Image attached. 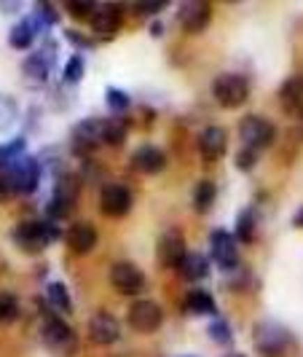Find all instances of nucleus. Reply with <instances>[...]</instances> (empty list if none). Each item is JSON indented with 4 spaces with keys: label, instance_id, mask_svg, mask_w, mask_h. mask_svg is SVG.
<instances>
[{
    "label": "nucleus",
    "instance_id": "f257e3e1",
    "mask_svg": "<svg viewBox=\"0 0 303 357\" xmlns=\"http://www.w3.org/2000/svg\"><path fill=\"white\" fill-rule=\"evenodd\" d=\"M11 239L24 252H38L43 250L46 245H52V242L59 239V229L54 226L52 220H24V223H19L17 229H14Z\"/></svg>",
    "mask_w": 303,
    "mask_h": 357
},
{
    "label": "nucleus",
    "instance_id": "f03ea898",
    "mask_svg": "<svg viewBox=\"0 0 303 357\" xmlns=\"http://www.w3.org/2000/svg\"><path fill=\"white\" fill-rule=\"evenodd\" d=\"M40 336H43L46 349L54 352V355H59V357H72L75 355V349H78V339H75L72 328L62 320L59 314H46Z\"/></svg>",
    "mask_w": 303,
    "mask_h": 357
},
{
    "label": "nucleus",
    "instance_id": "7ed1b4c3",
    "mask_svg": "<svg viewBox=\"0 0 303 357\" xmlns=\"http://www.w3.org/2000/svg\"><path fill=\"white\" fill-rule=\"evenodd\" d=\"M212 94L220 107H239L244 105L247 97H250V84L239 73H223V75L215 78Z\"/></svg>",
    "mask_w": 303,
    "mask_h": 357
},
{
    "label": "nucleus",
    "instance_id": "20e7f679",
    "mask_svg": "<svg viewBox=\"0 0 303 357\" xmlns=\"http://www.w3.org/2000/svg\"><path fill=\"white\" fill-rule=\"evenodd\" d=\"M239 137H242L244 148L261 151V148H268V145L274 143L277 129H274V124H271L268 119H263V116H247V119H242V124H239Z\"/></svg>",
    "mask_w": 303,
    "mask_h": 357
},
{
    "label": "nucleus",
    "instance_id": "39448f33",
    "mask_svg": "<svg viewBox=\"0 0 303 357\" xmlns=\"http://www.w3.org/2000/svg\"><path fill=\"white\" fill-rule=\"evenodd\" d=\"M129 325L137 331V333H153L159 331L161 322H164V312L156 301L150 298H137L134 304L129 306V314H126Z\"/></svg>",
    "mask_w": 303,
    "mask_h": 357
},
{
    "label": "nucleus",
    "instance_id": "423d86ee",
    "mask_svg": "<svg viewBox=\"0 0 303 357\" xmlns=\"http://www.w3.org/2000/svg\"><path fill=\"white\" fill-rule=\"evenodd\" d=\"M132 204H134V197L132 191L126 188L124 183H107L100 191V210L107 215V218H124V215L132 213Z\"/></svg>",
    "mask_w": 303,
    "mask_h": 357
},
{
    "label": "nucleus",
    "instance_id": "0eeeda50",
    "mask_svg": "<svg viewBox=\"0 0 303 357\" xmlns=\"http://www.w3.org/2000/svg\"><path fill=\"white\" fill-rule=\"evenodd\" d=\"M290 341V333L279 322H258L255 325V349L266 357L282 355V349Z\"/></svg>",
    "mask_w": 303,
    "mask_h": 357
},
{
    "label": "nucleus",
    "instance_id": "6e6552de",
    "mask_svg": "<svg viewBox=\"0 0 303 357\" xmlns=\"http://www.w3.org/2000/svg\"><path fill=\"white\" fill-rule=\"evenodd\" d=\"M110 285L121 296H140L145 290V274L132 261H118L110 268Z\"/></svg>",
    "mask_w": 303,
    "mask_h": 357
},
{
    "label": "nucleus",
    "instance_id": "1a4fd4ad",
    "mask_svg": "<svg viewBox=\"0 0 303 357\" xmlns=\"http://www.w3.org/2000/svg\"><path fill=\"white\" fill-rule=\"evenodd\" d=\"M75 199H78V180L72 175H65V178L56 180V188H54V197L46 207V213L52 220H62L68 218L70 210L75 207Z\"/></svg>",
    "mask_w": 303,
    "mask_h": 357
},
{
    "label": "nucleus",
    "instance_id": "9d476101",
    "mask_svg": "<svg viewBox=\"0 0 303 357\" xmlns=\"http://www.w3.org/2000/svg\"><path fill=\"white\" fill-rule=\"evenodd\" d=\"M188 255V248H185V239L182 234L169 229L166 234H161L159 245H156V258L164 268H180L182 261Z\"/></svg>",
    "mask_w": 303,
    "mask_h": 357
},
{
    "label": "nucleus",
    "instance_id": "9b49d317",
    "mask_svg": "<svg viewBox=\"0 0 303 357\" xmlns=\"http://www.w3.org/2000/svg\"><path fill=\"white\" fill-rule=\"evenodd\" d=\"M6 172L14 180L17 194H24V197L33 194L38 188V183H40V164H38V159H30V156H24L17 164H11Z\"/></svg>",
    "mask_w": 303,
    "mask_h": 357
},
{
    "label": "nucleus",
    "instance_id": "f8f14e48",
    "mask_svg": "<svg viewBox=\"0 0 303 357\" xmlns=\"http://www.w3.org/2000/svg\"><path fill=\"white\" fill-rule=\"evenodd\" d=\"M210 255H212V261L217 264L220 268H233L239 264V250H236V239H233L228 231H223V229H217L212 231L210 236Z\"/></svg>",
    "mask_w": 303,
    "mask_h": 357
},
{
    "label": "nucleus",
    "instance_id": "ddd939ff",
    "mask_svg": "<svg viewBox=\"0 0 303 357\" xmlns=\"http://www.w3.org/2000/svg\"><path fill=\"white\" fill-rule=\"evenodd\" d=\"M178 19L185 33H201L212 19V6L204 3V0H188V3L180 6Z\"/></svg>",
    "mask_w": 303,
    "mask_h": 357
},
{
    "label": "nucleus",
    "instance_id": "4468645a",
    "mask_svg": "<svg viewBox=\"0 0 303 357\" xmlns=\"http://www.w3.org/2000/svg\"><path fill=\"white\" fill-rule=\"evenodd\" d=\"M118 336H121V325H118V320H116L113 314L97 312V314L89 320V339L94 341V344L110 347V344L118 341Z\"/></svg>",
    "mask_w": 303,
    "mask_h": 357
},
{
    "label": "nucleus",
    "instance_id": "2eb2a0df",
    "mask_svg": "<svg viewBox=\"0 0 303 357\" xmlns=\"http://www.w3.org/2000/svg\"><path fill=\"white\" fill-rule=\"evenodd\" d=\"M72 143L78 151H91L105 143V119H86L72 129Z\"/></svg>",
    "mask_w": 303,
    "mask_h": 357
},
{
    "label": "nucleus",
    "instance_id": "dca6fc26",
    "mask_svg": "<svg viewBox=\"0 0 303 357\" xmlns=\"http://www.w3.org/2000/svg\"><path fill=\"white\" fill-rule=\"evenodd\" d=\"M121 27V8L118 6H97V11L91 14V33L100 38H110L118 33Z\"/></svg>",
    "mask_w": 303,
    "mask_h": 357
},
{
    "label": "nucleus",
    "instance_id": "f3484780",
    "mask_svg": "<svg viewBox=\"0 0 303 357\" xmlns=\"http://www.w3.org/2000/svg\"><path fill=\"white\" fill-rule=\"evenodd\" d=\"M65 242H68V248L72 252H78V255H86V252L94 250V245H97V229L86 223V220H78V223H72L68 234H65Z\"/></svg>",
    "mask_w": 303,
    "mask_h": 357
},
{
    "label": "nucleus",
    "instance_id": "a211bd4d",
    "mask_svg": "<svg viewBox=\"0 0 303 357\" xmlns=\"http://www.w3.org/2000/svg\"><path fill=\"white\" fill-rule=\"evenodd\" d=\"M226 143H228V137H226V132L220 126L201 129V135H199V153H201V159L217 161L226 153Z\"/></svg>",
    "mask_w": 303,
    "mask_h": 357
},
{
    "label": "nucleus",
    "instance_id": "6ab92c4d",
    "mask_svg": "<svg viewBox=\"0 0 303 357\" xmlns=\"http://www.w3.org/2000/svg\"><path fill=\"white\" fill-rule=\"evenodd\" d=\"M132 164L143 175H159L161 169L166 167V156H164V151H159L156 145H143V148H137L132 153Z\"/></svg>",
    "mask_w": 303,
    "mask_h": 357
},
{
    "label": "nucleus",
    "instance_id": "aec40b11",
    "mask_svg": "<svg viewBox=\"0 0 303 357\" xmlns=\"http://www.w3.org/2000/svg\"><path fill=\"white\" fill-rule=\"evenodd\" d=\"M279 100L282 107L290 116H303V75H293L287 78L279 89Z\"/></svg>",
    "mask_w": 303,
    "mask_h": 357
},
{
    "label": "nucleus",
    "instance_id": "412c9836",
    "mask_svg": "<svg viewBox=\"0 0 303 357\" xmlns=\"http://www.w3.org/2000/svg\"><path fill=\"white\" fill-rule=\"evenodd\" d=\"M182 312L185 314H194V317H201V314H215L217 306H215L212 296L207 290H191L182 301Z\"/></svg>",
    "mask_w": 303,
    "mask_h": 357
},
{
    "label": "nucleus",
    "instance_id": "4be33fe9",
    "mask_svg": "<svg viewBox=\"0 0 303 357\" xmlns=\"http://www.w3.org/2000/svg\"><path fill=\"white\" fill-rule=\"evenodd\" d=\"M180 274H182L185 280H191V282L204 280V277L210 274V261H207L204 255H199V252H188L185 261H182V266H180Z\"/></svg>",
    "mask_w": 303,
    "mask_h": 357
},
{
    "label": "nucleus",
    "instance_id": "5701e85b",
    "mask_svg": "<svg viewBox=\"0 0 303 357\" xmlns=\"http://www.w3.org/2000/svg\"><path fill=\"white\" fill-rule=\"evenodd\" d=\"M24 148H27V140H24V137H14V140L0 145V169L6 172L11 164H17L19 156L24 153Z\"/></svg>",
    "mask_w": 303,
    "mask_h": 357
},
{
    "label": "nucleus",
    "instance_id": "b1692460",
    "mask_svg": "<svg viewBox=\"0 0 303 357\" xmlns=\"http://www.w3.org/2000/svg\"><path fill=\"white\" fill-rule=\"evenodd\" d=\"M33 40H36V27H33V22H19L17 27L11 30V36H8V46H11V49H30Z\"/></svg>",
    "mask_w": 303,
    "mask_h": 357
},
{
    "label": "nucleus",
    "instance_id": "393cba45",
    "mask_svg": "<svg viewBox=\"0 0 303 357\" xmlns=\"http://www.w3.org/2000/svg\"><path fill=\"white\" fill-rule=\"evenodd\" d=\"M215 197H217V188H215L212 180H201L194 191V207L196 213H207L215 204Z\"/></svg>",
    "mask_w": 303,
    "mask_h": 357
},
{
    "label": "nucleus",
    "instance_id": "a878e982",
    "mask_svg": "<svg viewBox=\"0 0 303 357\" xmlns=\"http://www.w3.org/2000/svg\"><path fill=\"white\" fill-rule=\"evenodd\" d=\"M46 296H49V304H52L56 312H62V314H70L72 312L68 287L62 285V282H52V285L46 287Z\"/></svg>",
    "mask_w": 303,
    "mask_h": 357
},
{
    "label": "nucleus",
    "instance_id": "bb28decb",
    "mask_svg": "<svg viewBox=\"0 0 303 357\" xmlns=\"http://www.w3.org/2000/svg\"><path fill=\"white\" fill-rule=\"evenodd\" d=\"M22 70L27 78H33L38 84H43L46 78H49V65H46V59H43V54H33V56H27L24 59V65H22Z\"/></svg>",
    "mask_w": 303,
    "mask_h": 357
},
{
    "label": "nucleus",
    "instance_id": "cd10ccee",
    "mask_svg": "<svg viewBox=\"0 0 303 357\" xmlns=\"http://www.w3.org/2000/svg\"><path fill=\"white\" fill-rule=\"evenodd\" d=\"M19 320V298L8 290H0V322L11 325Z\"/></svg>",
    "mask_w": 303,
    "mask_h": 357
},
{
    "label": "nucleus",
    "instance_id": "c85d7f7f",
    "mask_svg": "<svg viewBox=\"0 0 303 357\" xmlns=\"http://www.w3.org/2000/svg\"><path fill=\"white\" fill-rule=\"evenodd\" d=\"M255 229H258V218H255L252 210H244V213L236 218V239L252 242L255 239Z\"/></svg>",
    "mask_w": 303,
    "mask_h": 357
},
{
    "label": "nucleus",
    "instance_id": "c756f323",
    "mask_svg": "<svg viewBox=\"0 0 303 357\" xmlns=\"http://www.w3.org/2000/svg\"><path fill=\"white\" fill-rule=\"evenodd\" d=\"M126 129H129V126H126L124 119H105V143L107 145L124 143Z\"/></svg>",
    "mask_w": 303,
    "mask_h": 357
},
{
    "label": "nucleus",
    "instance_id": "7c9ffc66",
    "mask_svg": "<svg viewBox=\"0 0 303 357\" xmlns=\"http://www.w3.org/2000/svg\"><path fill=\"white\" fill-rule=\"evenodd\" d=\"M59 17L54 14V6L52 3H38L36 6V17H33V27L38 30H43V27H49V24H56Z\"/></svg>",
    "mask_w": 303,
    "mask_h": 357
},
{
    "label": "nucleus",
    "instance_id": "2f4dec72",
    "mask_svg": "<svg viewBox=\"0 0 303 357\" xmlns=\"http://www.w3.org/2000/svg\"><path fill=\"white\" fill-rule=\"evenodd\" d=\"M84 70H86V62H84L81 54H75V56H70V62L65 65V81L68 84H78L84 78Z\"/></svg>",
    "mask_w": 303,
    "mask_h": 357
},
{
    "label": "nucleus",
    "instance_id": "473e14b6",
    "mask_svg": "<svg viewBox=\"0 0 303 357\" xmlns=\"http://www.w3.org/2000/svg\"><path fill=\"white\" fill-rule=\"evenodd\" d=\"M207 333H210V339L215 341V344H223V347H226V344H231V325H228V322L226 320H215L212 325H210V331H207Z\"/></svg>",
    "mask_w": 303,
    "mask_h": 357
},
{
    "label": "nucleus",
    "instance_id": "72a5a7b5",
    "mask_svg": "<svg viewBox=\"0 0 303 357\" xmlns=\"http://www.w3.org/2000/svg\"><path fill=\"white\" fill-rule=\"evenodd\" d=\"M105 97H107V107H110V110H116V113H121V110H126V107H129V94H126V91L107 89Z\"/></svg>",
    "mask_w": 303,
    "mask_h": 357
},
{
    "label": "nucleus",
    "instance_id": "f704fd0d",
    "mask_svg": "<svg viewBox=\"0 0 303 357\" xmlns=\"http://www.w3.org/2000/svg\"><path fill=\"white\" fill-rule=\"evenodd\" d=\"M65 8L70 11L72 17H78V19H81V17H89L91 19V14L97 11V6H94V3H86V0H81V3H78V0H70Z\"/></svg>",
    "mask_w": 303,
    "mask_h": 357
},
{
    "label": "nucleus",
    "instance_id": "c9c22d12",
    "mask_svg": "<svg viewBox=\"0 0 303 357\" xmlns=\"http://www.w3.org/2000/svg\"><path fill=\"white\" fill-rule=\"evenodd\" d=\"M255 161H258V151H250V148H242V151L236 153V167H239L242 172H250L252 167H255Z\"/></svg>",
    "mask_w": 303,
    "mask_h": 357
},
{
    "label": "nucleus",
    "instance_id": "e433bc0d",
    "mask_svg": "<svg viewBox=\"0 0 303 357\" xmlns=\"http://www.w3.org/2000/svg\"><path fill=\"white\" fill-rule=\"evenodd\" d=\"M166 8V3L164 0H148V3H134V11L137 14H145V17H153V14H159V11H164Z\"/></svg>",
    "mask_w": 303,
    "mask_h": 357
},
{
    "label": "nucleus",
    "instance_id": "4c0bfd02",
    "mask_svg": "<svg viewBox=\"0 0 303 357\" xmlns=\"http://www.w3.org/2000/svg\"><path fill=\"white\" fill-rule=\"evenodd\" d=\"M11 197H17V185H14L8 172H3L0 175V202H8Z\"/></svg>",
    "mask_w": 303,
    "mask_h": 357
},
{
    "label": "nucleus",
    "instance_id": "58836bf2",
    "mask_svg": "<svg viewBox=\"0 0 303 357\" xmlns=\"http://www.w3.org/2000/svg\"><path fill=\"white\" fill-rule=\"evenodd\" d=\"M14 119V102L8 97H0V126H8Z\"/></svg>",
    "mask_w": 303,
    "mask_h": 357
},
{
    "label": "nucleus",
    "instance_id": "ea45409f",
    "mask_svg": "<svg viewBox=\"0 0 303 357\" xmlns=\"http://www.w3.org/2000/svg\"><path fill=\"white\" fill-rule=\"evenodd\" d=\"M293 226H295V229H303V207L293 215Z\"/></svg>",
    "mask_w": 303,
    "mask_h": 357
},
{
    "label": "nucleus",
    "instance_id": "a19ab883",
    "mask_svg": "<svg viewBox=\"0 0 303 357\" xmlns=\"http://www.w3.org/2000/svg\"><path fill=\"white\" fill-rule=\"evenodd\" d=\"M150 33H153V36L159 38L161 33H164V27H161V22H153V24H150Z\"/></svg>",
    "mask_w": 303,
    "mask_h": 357
},
{
    "label": "nucleus",
    "instance_id": "79ce46f5",
    "mask_svg": "<svg viewBox=\"0 0 303 357\" xmlns=\"http://www.w3.org/2000/svg\"><path fill=\"white\" fill-rule=\"evenodd\" d=\"M228 357H244V355H228Z\"/></svg>",
    "mask_w": 303,
    "mask_h": 357
}]
</instances>
